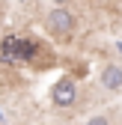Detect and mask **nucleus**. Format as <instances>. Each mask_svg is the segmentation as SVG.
<instances>
[{
    "label": "nucleus",
    "mask_w": 122,
    "mask_h": 125,
    "mask_svg": "<svg viewBox=\"0 0 122 125\" xmlns=\"http://www.w3.org/2000/svg\"><path fill=\"white\" fill-rule=\"evenodd\" d=\"M101 83H104V89L116 92V89L122 86V66H116V62L104 66V72H101Z\"/></svg>",
    "instance_id": "3"
},
{
    "label": "nucleus",
    "mask_w": 122,
    "mask_h": 125,
    "mask_svg": "<svg viewBox=\"0 0 122 125\" xmlns=\"http://www.w3.org/2000/svg\"><path fill=\"white\" fill-rule=\"evenodd\" d=\"M86 125H110L107 119H104V116H89V122Z\"/></svg>",
    "instance_id": "4"
},
{
    "label": "nucleus",
    "mask_w": 122,
    "mask_h": 125,
    "mask_svg": "<svg viewBox=\"0 0 122 125\" xmlns=\"http://www.w3.org/2000/svg\"><path fill=\"white\" fill-rule=\"evenodd\" d=\"M78 98H81V89L74 83V77H60L54 83V89H51V101L57 107H74Z\"/></svg>",
    "instance_id": "2"
},
{
    "label": "nucleus",
    "mask_w": 122,
    "mask_h": 125,
    "mask_svg": "<svg viewBox=\"0 0 122 125\" xmlns=\"http://www.w3.org/2000/svg\"><path fill=\"white\" fill-rule=\"evenodd\" d=\"M3 9H6V6H0V12H3Z\"/></svg>",
    "instance_id": "5"
},
{
    "label": "nucleus",
    "mask_w": 122,
    "mask_h": 125,
    "mask_svg": "<svg viewBox=\"0 0 122 125\" xmlns=\"http://www.w3.org/2000/svg\"><path fill=\"white\" fill-rule=\"evenodd\" d=\"M74 6H48L45 12V30L48 36L57 42V45H66L71 36H74Z\"/></svg>",
    "instance_id": "1"
}]
</instances>
